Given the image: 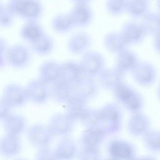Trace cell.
I'll return each mask as SVG.
<instances>
[{
	"label": "cell",
	"mask_w": 160,
	"mask_h": 160,
	"mask_svg": "<svg viewBox=\"0 0 160 160\" xmlns=\"http://www.w3.org/2000/svg\"><path fill=\"white\" fill-rule=\"evenodd\" d=\"M113 91L116 100L129 112L133 113L142 110L144 105L142 97L129 86L121 82Z\"/></svg>",
	"instance_id": "cell-1"
},
{
	"label": "cell",
	"mask_w": 160,
	"mask_h": 160,
	"mask_svg": "<svg viewBox=\"0 0 160 160\" xmlns=\"http://www.w3.org/2000/svg\"><path fill=\"white\" fill-rule=\"evenodd\" d=\"M99 111L101 120L99 128L107 135L118 132L121 128L122 119L119 107L114 103H110L104 105Z\"/></svg>",
	"instance_id": "cell-2"
},
{
	"label": "cell",
	"mask_w": 160,
	"mask_h": 160,
	"mask_svg": "<svg viewBox=\"0 0 160 160\" xmlns=\"http://www.w3.org/2000/svg\"><path fill=\"white\" fill-rule=\"evenodd\" d=\"M31 59L29 49L25 45L21 43L8 47L5 54L6 62L16 69L25 68L29 64Z\"/></svg>",
	"instance_id": "cell-3"
},
{
	"label": "cell",
	"mask_w": 160,
	"mask_h": 160,
	"mask_svg": "<svg viewBox=\"0 0 160 160\" xmlns=\"http://www.w3.org/2000/svg\"><path fill=\"white\" fill-rule=\"evenodd\" d=\"M2 98L12 108L21 107L28 98L25 87L15 83H10L4 87Z\"/></svg>",
	"instance_id": "cell-4"
},
{
	"label": "cell",
	"mask_w": 160,
	"mask_h": 160,
	"mask_svg": "<svg viewBox=\"0 0 160 160\" xmlns=\"http://www.w3.org/2000/svg\"><path fill=\"white\" fill-rule=\"evenodd\" d=\"M107 152L110 158L115 159L130 160L135 158L136 150L131 143L121 139H114L108 144Z\"/></svg>",
	"instance_id": "cell-5"
},
{
	"label": "cell",
	"mask_w": 160,
	"mask_h": 160,
	"mask_svg": "<svg viewBox=\"0 0 160 160\" xmlns=\"http://www.w3.org/2000/svg\"><path fill=\"white\" fill-rule=\"evenodd\" d=\"M83 72L93 78L101 72L104 62L101 56L93 51H86L82 54L79 62Z\"/></svg>",
	"instance_id": "cell-6"
},
{
	"label": "cell",
	"mask_w": 160,
	"mask_h": 160,
	"mask_svg": "<svg viewBox=\"0 0 160 160\" xmlns=\"http://www.w3.org/2000/svg\"><path fill=\"white\" fill-rule=\"evenodd\" d=\"M151 121L146 115L140 112L133 113L128 120L127 129L134 137L142 136L150 129Z\"/></svg>",
	"instance_id": "cell-7"
},
{
	"label": "cell",
	"mask_w": 160,
	"mask_h": 160,
	"mask_svg": "<svg viewBox=\"0 0 160 160\" xmlns=\"http://www.w3.org/2000/svg\"><path fill=\"white\" fill-rule=\"evenodd\" d=\"M22 143L20 136L6 134L0 138V155L7 158L16 157L21 152Z\"/></svg>",
	"instance_id": "cell-8"
},
{
	"label": "cell",
	"mask_w": 160,
	"mask_h": 160,
	"mask_svg": "<svg viewBox=\"0 0 160 160\" xmlns=\"http://www.w3.org/2000/svg\"><path fill=\"white\" fill-rule=\"evenodd\" d=\"M38 74V78L47 84H53L60 78V64L53 60H46L39 66Z\"/></svg>",
	"instance_id": "cell-9"
},
{
	"label": "cell",
	"mask_w": 160,
	"mask_h": 160,
	"mask_svg": "<svg viewBox=\"0 0 160 160\" xmlns=\"http://www.w3.org/2000/svg\"><path fill=\"white\" fill-rule=\"evenodd\" d=\"M84 75L79 62L68 60L60 64V79L73 86Z\"/></svg>",
	"instance_id": "cell-10"
},
{
	"label": "cell",
	"mask_w": 160,
	"mask_h": 160,
	"mask_svg": "<svg viewBox=\"0 0 160 160\" xmlns=\"http://www.w3.org/2000/svg\"><path fill=\"white\" fill-rule=\"evenodd\" d=\"M2 121L6 134L20 136L25 130L26 120L21 114L11 113Z\"/></svg>",
	"instance_id": "cell-11"
},
{
	"label": "cell",
	"mask_w": 160,
	"mask_h": 160,
	"mask_svg": "<svg viewBox=\"0 0 160 160\" xmlns=\"http://www.w3.org/2000/svg\"><path fill=\"white\" fill-rule=\"evenodd\" d=\"M90 37L84 33H78L72 36L68 40L67 47L68 51L73 55L83 53L92 44Z\"/></svg>",
	"instance_id": "cell-12"
},
{
	"label": "cell",
	"mask_w": 160,
	"mask_h": 160,
	"mask_svg": "<svg viewBox=\"0 0 160 160\" xmlns=\"http://www.w3.org/2000/svg\"><path fill=\"white\" fill-rule=\"evenodd\" d=\"M132 70L135 78L139 83L143 86L151 84L155 72L150 65L144 62L137 63Z\"/></svg>",
	"instance_id": "cell-13"
},
{
	"label": "cell",
	"mask_w": 160,
	"mask_h": 160,
	"mask_svg": "<svg viewBox=\"0 0 160 160\" xmlns=\"http://www.w3.org/2000/svg\"><path fill=\"white\" fill-rule=\"evenodd\" d=\"M121 33L127 43L139 41L144 34L141 24L132 20L123 25Z\"/></svg>",
	"instance_id": "cell-14"
},
{
	"label": "cell",
	"mask_w": 160,
	"mask_h": 160,
	"mask_svg": "<svg viewBox=\"0 0 160 160\" xmlns=\"http://www.w3.org/2000/svg\"><path fill=\"white\" fill-rule=\"evenodd\" d=\"M30 44L32 51L40 56H45L50 54L55 47L53 39L44 33Z\"/></svg>",
	"instance_id": "cell-15"
},
{
	"label": "cell",
	"mask_w": 160,
	"mask_h": 160,
	"mask_svg": "<svg viewBox=\"0 0 160 160\" xmlns=\"http://www.w3.org/2000/svg\"><path fill=\"white\" fill-rule=\"evenodd\" d=\"M48 85L38 78L30 80L24 87L28 98L40 100L45 98Z\"/></svg>",
	"instance_id": "cell-16"
},
{
	"label": "cell",
	"mask_w": 160,
	"mask_h": 160,
	"mask_svg": "<svg viewBox=\"0 0 160 160\" xmlns=\"http://www.w3.org/2000/svg\"><path fill=\"white\" fill-rule=\"evenodd\" d=\"M149 0H128L126 12L131 17L142 18L149 12Z\"/></svg>",
	"instance_id": "cell-17"
},
{
	"label": "cell",
	"mask_w": 160,
	"mask_h": 160,
	"mask_svg": "<svg viewBox=\"0 0 160 160\" xmlns=\"http://www.w3.org/2000/svg\"><path fill=\"white\" fill-rule=\"evenodd\" d=\"M122 73V72L117 68L107 70L100 75V80L105 88L113 90L121 83Z\"/></svg>",
	"instance_id": "cell-18"
},
{
	"label": "cell",
	"mask_w": 160,
	"mask_h": 160,
	"mask_svg": "<svg viewBox=\"0 0 160 160\" xmlns=\"http://www.w3.org/2000/svg\"><path fill=\"white\" fill-rule=\"evenodd\" d=\"M140 23L144 33L154 34L159 33L160 17L158 14L149 12L143 17Z\"/></svg>",
	"instance_id": "cell-19"
},
{
	"label": "cell",
	"mask_w": 160,
	"mask_h": 160,
	"mask_svg": "<svg viewBox=\"0 0 160 160\" xmlns=\"http://www.w3.org/2000/svg\"><path fill=\"white\" fill-rule=\"evenodd\" d=\"M119 53L116 61L117 68L122 72L132 69L137 63L134 54L130 51L123 50Z\"/></svg>",
	"instance_id": "cell-20"
},
{
	"label": "cell",
	"mask_w": 160,
	"mask_h": 160,
	"mask_svg": "<svg viewBox=\"0 0 160 160\" xmlns=\"http://www.w3.org/2000/svg\"><path fill=\"white\" fill-rule=\"evenodd\" d=\"M105 42L107 48L113 52H120L127 43L121 33L116 32L107 35Z\"/></svg>",
	"instance_id": "cell-21"
},
{
	"label": "cell",
	"mask_w": 160,
	"mask_h": 160,
	"mask_svg": "<svg viewBox=\"0 0 160 160\" xmlns=\"http://www.w3.org/2000/svg\"><path fill=\"white\" fill-rule=\"evenodd\" d=\"M143 137V141L146 148L151 151H160V131L150 129Z\"/></svg>",
	"instance_id": "cell-22"
},
{
	"label": "cell",
	"mask_w": 160,
	"mask_h": 160,
	"mask_svg": "<svg viewBox=\"0 0 160 160\" xmlns=\"http://www.w3.org/2000/svg\"><path fill=\"white\" fill-rule=\"evenodd\" d=\"M15 7L18 12L28 17L35 16L38 12L37 4L31 1H19L16 2Z\"/></svg>",
	"instance_id": "cell-23"
},
{
	"label": "cell",
	"mask_w": 160,
	"mask_h": 160,
	"mask_svg": "<svg viewBox=\"0 0 160 160\" xmlns=\"http://www.w3.org/2000/svg\"><path fill=\"white\" fill-rule=\"evenodd\" d=\"M73 87L79 89L82 93L85 95H92L96 90V86L93 78L85 75H83Z\"/></svg>",
	"instance_id": "cell-24"
},
{
	"label": "cell",
	"mask_w": 160,
	"mask_h": 160,
	"mask_svg": "<svg viewBox=\"0 0 160 160\" xmlns=\"http://www.w3.org/2000/svg\"><path fill=\"white\" fill-rule=\"evenodd\" d=\"M43 33L42 30L38 26L31 24L25 26L22 28L21 31L20 35L24 40L30 44Z\"/></svg>",
	"instance_id": "cell-25"
},
{
	"label": "cell",
	"mask_w": 160,
	"mask_h": 160,
	"mask_svg": "<svg viewBox=\"0 0 160 160\" xmlns=\"http://www.w3.org/2000/svg\"><path fill=\"white\" fill-rule=\"evenodd\" d=\"M128 0H107L106 7L111 15L118 16L126 11Z\"/></svg>",
	"instance_id": "cell-26"
},
{
	"label": "cell",
	"mask_w": 160,
	"mask_h": 160,
	"mask_svg": "<svg viewBox=\"0 0 160 160\" xmlns=\"http://www.w3.org/2000/svg\"><path fill=\"white\" fill-rule=\"evenodd\" d=\"M107 135L101 129L96 128L89 132L86 138V142L88 147H99Z\"/></svg>",
	"instance_id": "cell-27"
},
{
	"label": "cell",
	"mask_w": 160,
	"mask_h": 160,
	"mask_svg": "<svg viewBox=\"0 0 160 160\" xmlns=\"http://www.w3.org/2000/svg\"><path fill=\"white\" fill-rule=\"evenodd\" d=\"M12 108L2 98H0V120L3 121L11 113Z\"/></svg>",
	"instance_id": "cell-28"
},
{
	"label": "cell",
	"mask_w": 160,
	"mask_h": 160,
	"mask_svg": "<svg viewBox=\"0 0 160 160\" xmlns=\"http://www.w3.org/2000/svg\"><path fill=\"white\" fill-rule=\"evenodd\" d=\"M89 13L86 9H80L77 10L74 16V20L75 22L79 23L84 22L89 17Z\"/></svg>",
	"instance_id": "cell-29"
},
{
	"label": "cell",
	"mask_w": 160,
	"mask_h": 160,
	"mask_svg": "<svg viewBox=\"0 0 160 160\" xmlns=\"http://www.w3.org/2000/svg\"><path fill=\"white\" fill-rule=\"evenodd\" d=\"M8 47L6 40L0 37V69L5 65V54Z\"/></svg>",
	"instance_id": "cell-30"
}]
</instances>
